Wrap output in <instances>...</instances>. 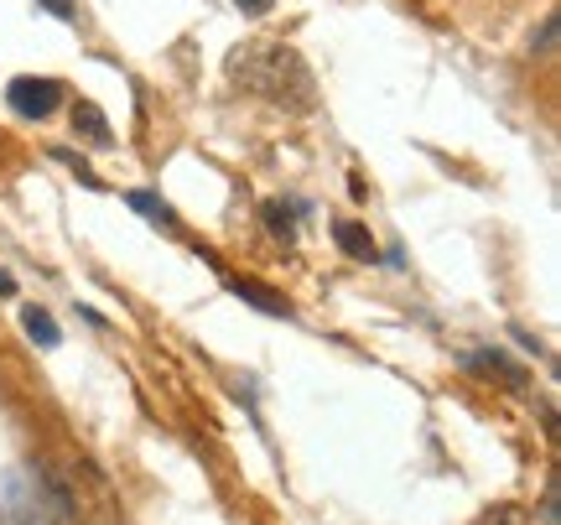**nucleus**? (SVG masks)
Segmentation results:
<instances>
[{
    "mask_svg": "<svg viewBox=\"0 0 561 525\" xmlns=\"http://www.w3.org/2000/svg\"><path fill=\"white\" fill-rule=\"evenodd\" d=\"M73 130H79L89 146H110V121L100 115V104H94V100L73 104Z\"/></svg>",
    "mask_w": 561,
    "mask_h": 525,
    "instance_id": "7",
    "label": "nucleus"
},
{
    "mask_svg": "<svg viewBox=\"0 0 561 525\" xmlns=\"http://www.w3.org/2000/svg\"><path fill=\"white\" fill-rule=\"evenodd\" d=\"M333 240H339V250H343V255H354V261H380V244L369 240V229H364V224H354V219L333 224Z\"/></svg>",
    "mask_w": 561,
    "mask_h": 525,
    "instance_id": "6",
    "label": "nucleus"
},
{
    "mask_svg": "<svg viewBox=\"0 0 561 525\" xmlns=\"http://www.w3.org/2000/svg\"><path fill=\"white\" fill-rule=\"evenodd\" d=\"M261 219H265V229H271V235H276V240H297V203H280V198H265L261 203Z\"/></svg>",
    "mask_w": 561,
    "mask_h": 525,
    "instance_id": "8",
    "label": "nucleus"
},
{
    "mask_svg": "<svg viewBox=\"0 0 561 525\" xmlns=\"http://www.w3.org/2000/svg\"><path fill=\"white\" fill-rule=\"evenodd\" d=\"M468 369L483 375V380H500L504 390H530V375H525L515 359H504L500 349H473V354H468Z\"/></svg>",
    "mask_w": 561,
    "mask_h": 525,
    "instance_id": "4",
    "label": "nucleus"
},
{
    "mask_svg": "<svg viewBox=\"0 0 561 525\" xmlns=\"http://www.w3.org/2000/svg\"><path fill=\"white\" fill-rule=\"evenodd\" d=\"M73 505L53 473L16 464L0 473V525H68Z\"/></svg>",
    "mask_w": 561,
    "mask_h": 525,
    "instance_id": "2",
    "label": "nucleus"
},
{
    "mask_svg": "<svg viewBox=\"0 0 561 525\" xmlns=\"http://www.w3.org/2000/svg\"><path fill=\"white\" fill-rule=\"evenodd\" d=\"M234 5H240L244 16H271V5H276V0H234Z\"/></svg>",
    "mask_w": 561,
    "mask_h": 525,
    "instance_id": "12",
    "label": "nucleus"
},
{
    "mask_svg": "<svg viewBox=\"0 0 561 525\" xmlns=\"http://www.w3.org/2000/svg\"><path fill=\"white\" fill-rule=\"evenodd\" d=\"M37 5H47V11H53V16H73V0H37Z\"/></svg>",
    "mask_w": 561,
    "mask_h": 525,
    "instance_id": "13",
    "label": "nucleus"
},
{
    "mask_svg": "<svg viewBox=\"0 0 561 525\" xmlns=\"http://www.w3.org/2000/svg\"><path fill=\"white\" fill-rule=\"evenodd\" d=\"M21 328H26V333H32V339H37L42 349H58V339H62L47 307H26V312H21Z\"/></svg>",
    "mask_w": 561,
    "mask_h": 525,
    "instance_id": "9",
    "label": "nucleus"
},
{
    "mask_svg": "<svg viewBox=\"0 0 561 525\" xmlns=\"http://www.w3.org/2000/svg\"><path fill=\"white\" fill-rule=\"evenodd\" d=\"M5 100H11V110L26 115V121H47V115L68 100V89H62L58 79H11Z\"/></svg>",
    "mask_w": 561,
    "mask_h": 525,
    "instance_id": "3",
    "label": "nucleus"
},
{
    "mask_svg": "<svg viewBox=\"0 0 561 525\" xmlns=\"http://www.w3.org/2000/svg\"><path fill=\"white\" fill-rule=\"evenodd\" d=\"M53 157H58L62 167H73V172H79V182H83V187H104V182L94 178V172H89V167H83L79 157H73V151H62V146H58V151H53Z\"/></svg>",
    "mask_w": 561,
    "mask_h": 525,
    "instance_id": "11",
    "label": "nucleus"
},
{
    "mask_svg": "<svg viewBox=\"0 0 561 525\" xmlns=\"http://www.w3.org/2000/svg\"><path fill=\"white\" fill-rule=\"evenodd\" d=\"M229 292H234V297H244V303H255L261 312H271V318H291V303H286L280 292H271L265 282H250V276H229Z\"/></svg>",
    "mask_w": 561,
    "mask_h": 525,
    "instance_id": "5",
    "label": "nucleus"
},
{
    "mask_svg": "<svg viewBox=\"0 0 561 525\" xmlns=\"http://www.w3.org/2000/svg\"><path fill=\"white\" fill-rule=\"evenodd\" d=\"M229 83L265 104H276V110H291V115H312V104H318L312 68L286 42H244V47H234L229 53Z\"/></svg>",
    "mask_w": 561,
    "mask_h": 525,
    "instance_id": "1",
    "label": "nucleus"
},
{
    "mask_svg": "<svg viewBox=\"0 0 561 525\" xmlns=\"http://www.w3.org/2000/svg\"><path fill=\"white\" fill-rule=\"evenodd\" d=\"M130 208H136V214H146V219L167 224V229L178 224V214H172V208H167V203H161V198H151V193H130Z\"/></svg>",
    "mask_w": 561,
    "mask_h": 525,
    "instance_id": "10",
    "label": "nucleus"
}]
</instances>
